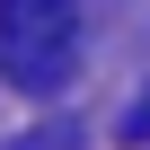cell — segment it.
Instances as JSON below:
<instances>
[{
	"instance_id": "1",
	"label": "cell",
	"mask_w": 150,
	"mask_h": 150,
	"mask_svg": "<svg viewBox=\"0 0 150 150\" xmlns=\"http://www.w3.org/2000/svg\"><path fill=\"white\" fill-rule=\"evenodd\" d=\"M0 71L9 88L53 97L80 71V0H0Z\"/></svg>"
},
{
	"instance_id": "2",
	"label": "cell",
	"mask_w": 150,
	"mask_h": 150,
	"mask_svg": "<svg viewBox=\"0 0 150 150\" xmlns=\"http://www.w3.org/2000/svg\"><path fill=\"white\" fill-rule=\"evenodd\" d=\"M18 150H80V132H71V124H53V132H35V141H18Z\"/></svg>"
},
{
	"instance_id": "3",
	"label": "cell",
	"mask_w": 150,
	"mask_h": 150,
	"mask_svg": "<svg viewBox=\"0 0 150 150\" xmlns=\"http://www.w3.org/2000/svg\"><path fill=\"white\" fill-rule=\"evenodd\" d=\"M124 141H150V88L132 97V115H124Z\"/></svg>"
}]
</instances>
